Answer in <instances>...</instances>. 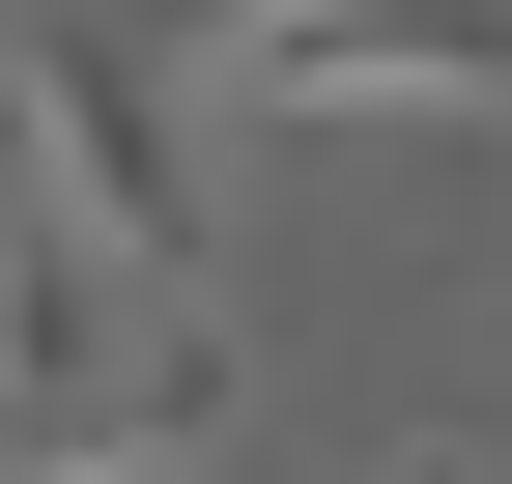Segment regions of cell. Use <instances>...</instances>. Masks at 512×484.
<instances>
[{
    "instance_id": "cell-1",
    "label": "cell",
    "mask_w": 512,
    "mask_h": 484,
    "mask_svg": "<svg viewBox=\"0 0 512 484\" xmlns=\"http://www.w3.org/2000/svg\"><path fill=\"white\" fill-rule=\"evenodd\" d=\"M0 143H29V171H57V228L143 285V399H200V371H228V342H200V285H228V200H200V143H171L143 29H29V57H0Z\"/></svg>"
},
{
    "instance_id": "cell-2",
    "label": "cell",
    "mask_w": 512,
    "mask_h": 484,
    "mask_svg": "<svg viewBox=\"0 0 512 484\" xmlns=\"http://www.w3.org/2000/svg\"><path fill=\"white\" fill-rule=\"evenodd\" d=\"M256 114H512V0H200Z\"/></svg>"
},
{
    "instance_id": "cell-3",
    "label": "cell",
    "mask_w": 512,
    "mask_h": 484,
    "mask_svg": "<svg viewBox=\"0 0 512 484\" xmlns=\"http://www.w3.org/2000/svg\"><path fill=\"white\" fill-rule=\"evenodd\" d=\"M86 371H114V257L57 228V171L0 143V399H29V428H86Z\"/></svg>"
},
{
    "instance_id": "cell-4",
    "label": "cell",
    "mask_w": 512,
    "mask_h": 484,
    "mask_svg": "<svg viewBox=\"0 0 512 484\" xmlns=\"http://www.w3.org/2000/svg\"><path fill=\"white\" fill-rule=\"evenodd\" d=\"M57 484H143V456H57Z\"/></svg>"
}]
</instances>
